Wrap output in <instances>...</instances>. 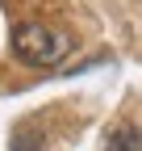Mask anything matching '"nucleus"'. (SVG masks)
<instances>
[{
  "label": "nucleus",
  "instance_id": "2",
  "mask_svg": "<svg viewBox=\"0 0 142 151\" xmlns=\"http://www.w3.org/2000/svg\"><path fill=\"white\" fill-rule=\"evenodd\" d=\"M109 151H142V126L134 122H121L109 130V143H104Z\"/></svg>",
  "mask_w": 142,
  "mask_h": 151
},
{
  "label": "nucleus",
  "instance_id": "3",
  "mask_svg": "<svg viewBox=\"0 0 142 151\" xmlns=\"http://www.w3.org/2000/svg\"><path fill=\"white\" fill-rule=\"evenodd\" d=\"M9 151H42V130L33 126V122H21V126H13Z\"/></svg>",
  "mask_w": 142,
  "mask_h": 151
},
{
  "label": "nucleus",
  "instance_id": "1",
  "mask_svg": "<svg viewBox=\"0 0 142 151\" xmlns=\"http://www.w3.org/2000/svg\"><path fill=\"white\" fill-rule=\"evenodd\" d=\"M13 55L29 67H59L71 55V34L46 21H21L13 29Z\"/></svg>",
  "mask_w": 142,
  "mask_h": 151
}]
</instances>
